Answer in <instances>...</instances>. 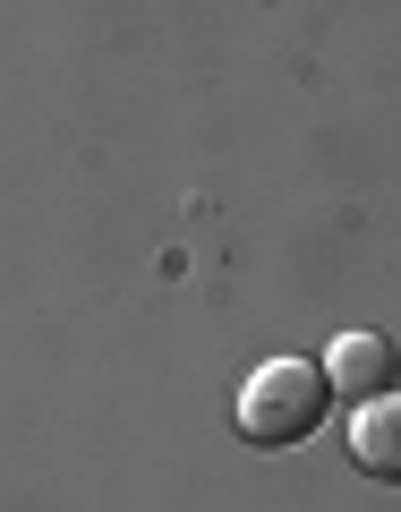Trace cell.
<instances>
[{
	"label": "cell",
	"instance_id": "3957f363",
	"mask_svg": "<svg viewBox=\"0 0 401 512\" xmlns=\"http://www.w3.org/2000/svg\"><path fill=\"white\" fill-rule=\"evenodd\" d=\"M350 461H359L367 478H384V487H401V393L359 402V419H350Z\"/></svg>",
	"mask_w": 401,
	"mask_h": 512
},
{
	"label": "cell",
	"instance_id": "6da1fadb",
	"mask_svg": "<svg viewBox=\"0 0 401 512\" xmlns=\"http://www.w3.org/2000/svg\"><path fill=\"white\" fill-rule=\"evenodd\" d=\"M333 410V376L308 359H265L248 384H239V436L248 444H308Z\"/></svg>",
	"mask_w": 401,
	"mask_h": 512
},
{
	"label": "cell",
	"instance_id": "7a4b0ae2",
	"mask_svg": "<svg viewBox=\"0 0 401 512\" xmlns=\"http://www.w3.org/2000/svg\"><path fill=\"white\" fill-rule=\"evenodd\" d=\"M325 376L350 402H376V393H401V350L384 342V333H342V342L325 350Z\"/></svg>",
	"mask_w": 401,
	"mask_h": 512
}]
</instances>
